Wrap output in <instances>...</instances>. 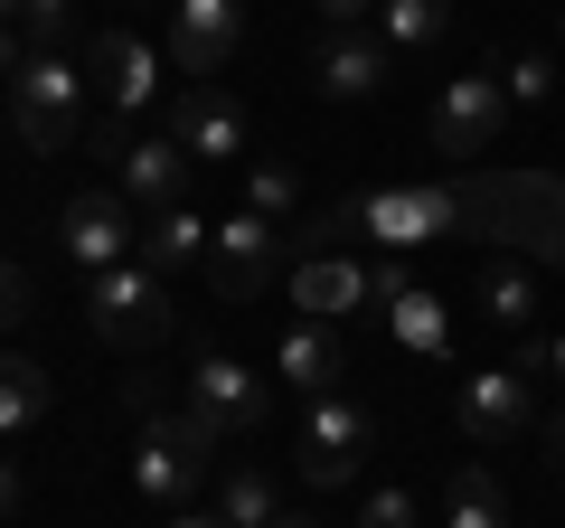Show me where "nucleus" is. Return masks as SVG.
<instances>
[{
  "mask_svg": "<svg viewBox=\"0 0 565 528\" xmlns=\"http://www.w3.org/2000/svg\"><path fill=\"white\" fill-rule=\"evenodd\" d=\"M161 528H226V519H217V509H170Z\"/></svg>",
  "mask_w": 565,
  "mask_h": 528,
  "instance_id": "nucleus-34",
  "label": "nucleus"
},
{
  "mask_svg": "<svg viewBox=\"0 0 565 528\" xmlns=\"http://www.w3.org/2000/svg\"><path fill=\"white\" fill-rule=\"evenodd\" d=\"M170 142H180L199 170L245 161V104L226 95V85H189V95L170 104Z\"/></svg>",
  "mask_w": 565,
  "mask_h": 528,
  "instance_id": "nucleus-13",
  "label": "nucleus"
},
{
  "mask_svg": "<svg viewBox=\"0 0 565 528\" xmlns=\"http://www.w3.org/2000/svg\"><path fill=\"white\" fill-rule=\"evenodd\" d=\"M434 226H462V189H377V199H359V236L377 245H415Z\"/></svg>",
  "mask_w": 565,
  "mask_h": 528,
  "instance_id": "nucleus-15",
  "label": "nucleus"
},
{
  "mask_svg": "<svg viewBox=\"0 0 565 528\" xmlns=\"http://www.w3.org/2000/svg\"><path fill=\"white\" fill-rule=\"evenodd\" d=\"M274 528H321V519H302V509H282V519H274Z\"/></svg>",
  "mask_w": 565,
  "mask_h": 528,
  "instance_id": "nucleus-36",
  "label": "nucleus"
},
{
  "mask_svg": "<svg viewBox=\"0 0 565 528\" xmlns=\"http://www.w3.org/2000/svg\"><path fill=\"white\" fill-rule=\"evenodd\" d=\"M207 245H217V226H207L189 199L141 218V264H161V274H207Z\"/></svg>",
  "mask_w": 565,
  "mask_h": 528,
  "instance_id": "nucleus-17",
  "label": "nucleus"
},
{
  "mask_svg": "<svg viewBox=\"0 0 565 528\" xmlns=\"http://www.w3.org/2000/svg\"><path fill=\"white\" fill-rule=\"evenodd\" d=\"M444 528H509V490L490 463H462L444 482Z\"/></svg>",
  "mask_w": 565,
  "mask_h": 528,
  "instance_id": "nucleus-19",
  "label": "nucleus"
},
{
  "mask_svg": "<svg viewBox=\"0 0 565 528\" xmlns=\"http://www.w3.org/2000/svg\"><path fill=\"white\" fill-rule=\"evenodd\" d=\"M29 311H39V284H29L20 264L0 255V330H20V321H29Z\"/></svg>",
  "mask_w": 565,
  "mask_h": 528,
  "instance_id": "nucleus-28",
  "label": "nucleus"
},
{
  "mask_svg": "<svg viewBox=\"0 0 565 528\" xmlns=\"http://www.w3.org/2000/svg\"><path fill=\"white\" fill-rule=\"evenodd\" d=\"M519 368H527V378H556V387H565V330L527 340V349H519Z\"/></svg>",
  "mask_w": 565,
  "mask_h": 528,
  "instance_id": "nucleus-30",
  "label": "nucleus"
},
{
  "mask_svg": "<svg viewBox=\"0 0 565 528\" xmlns=\"http://www.w3.org/2000/svg\"><path fill=\"white\" fill-rule=\"evenodd\" d=\"M10 123H20L29 151H66L85 133V76L66 66V47H39V57L10 76Z\"/></svg>",
  "mask_w": 565,
  "mask_h": 528,
  "instance_id": "nucleus-5",
  "label": "nucleus"
},
{
  "mask_svg": "<svg viewBox=\"0 0 565 528\" xmlns=\"http://www.w3.org/2000/svg\"><path fill=\"white\" fill-rule=\"evenodd\" d=\"M452 0H377V39L386 47H444Z\"/></svg>",
  "mask_w": 565,
  "mask_h": 528,
  "instance_id": "nucleus-22",
  "label": "nucleus"
},
{
  "mask_svg": "<svg viewBox=\"0 0 565 528\" xmlns=\"http://www.w3.org/2000/svg\"><path fill=\"white\" fill-rule=\"evenodd\" d=\"M282 378L302 387V397H330V387L349 378V368H340V340H330V321H292V340H282Z\"/></svg>",
  "mask_w": 565,
  "mask_h": 528,
  "instance_id": "nucleus-20",
  "label": "nucleus"
},
{
  "mask_svg": "<svg viewBox=\"0 0 565 528\" xmlns=\"http://www.w3.org/2000/svg\"><path fill=\"white\" fill-rule=\"evenodd\" d=\"M0 29H20V0H0Z\"/></svg>",
  "mask_w": 565,
  "mask_h": 528,
  "instance_id": "nucleus-37",
  "label": "nucleus"
},
{
  "mask_svg": "<svg viewBox=\"0 0 565 528\" xmlns=\"http://www.w3.org/2000/svg\"><path fill=\"white\" fill-rule=\"evenodd\" d=\"M189 406H199L217 434H255L264 415H274V387H264L245 359H199L189 368Z\"/></svg>",
  "mask_w": 565,
  "mask_h": 528,
  "instance_id": "nucleus-14",
  "label": "nucleus"
},
{
  "mask_svg": "<svg viewBox=\"0 0 565 528\" xmlns=\"http://www.w3.org/2000/svg\"><path fill=\"white\" fill-rule=\"evenodd\" d=\"M217 444H226V434L207 425L199 406H170V415L151 406V415H141V444H132V490L161 509V519H170V509H189V500H199V482L217 472Z\"/></svg>",
  "mask_w": 565,
  "mask_h": 528,
  "instance_id": "nucleus-2",
  "label": "nucleus"
},
{
  "mask_svg": "<svg viewBox=\"0 0 565 528\" xmlns=\"http://www.w3.org/2000/svg\"><path fill=\"white\" fill-rule=\"evenodd\" d=\"M471 303H481V321H500V330H527V321H537V284H527L519 264H490L481 284H471Z\"/></svg>",
  "mask_w": 565,
  "mask_h": 528,
  "instance_id": "nucleus-23",
  "label": "nucleus"
},
{
  "mask_svg": "<svg viewBox=\"0 0 565 528\" xmlns=\"http://www.w3.org/2000/svg\"><path fill=\"white\" fill-rule=\"evenodd\" d=\"M236 47H245V0H170V57L199 85H217Z\"/></svg>",
  "mask_w": 565,
  "mask_h": 528,
  "instance_id": "nucleus-12",
  "label": "nucleus"
},
{
  "mask_svg": "<svg viewBox=\"0 0 565 528\" xmlns=\"http://www.w3.org/2000/svg\"><path fill=\"white\" fill-rule=\"evenodd\" d=\"M20 39L29 47H66L76 39V0H20Z\"/></svg>",
  "mask_w": 565,
  "mask_h": 528,
  "instance_id": "nucleus-27",
  "label": "nucleus"
},
{
  "mask_svg": "<svg viewBox=\"0 0 565 528\" xmlns=\"http://www.w3.org/2000/svg\"><path fill=\"white\" fill-rule=\"evenodd\" d=\"M471 444H527L537 434V397H527V368H471L462 397H452Z\"/></svg>",
  "mask_w": 565,
  "mask_h": 528,
  "instance_id": "nucleus-10",
  "label": "nucleus"
},
{
  "mask_svg": "<svg viewBox=\"0 0 565 528\" xmlns=\"http://www.w3.org/2000/svg\"><path fill=\"white\" fill-rule=\"evenodd\" d=\"M359 528H424V509L405 500V490H367V500H359Z\"/></svg>",
  "mask_w": 565,
  "mask_h": 528,
  "instance_id": "nucleus-29",
  "label": "nucleus"
},
{
  "mask_svg": "<svg viewBox=\"0 0 565 528\" xmlns=\"http://www.w3.org/2000/svg\"><path fill=\"white\" fill-rule=\"evenodd\" d=\"M151 95H161V57H151L132 29H104V39H95V142L122 151V142H132L122 123H132Z\"/></svg>",
  "mask_w": 565,
  "mask_h": 528,
  "instance_id": "nucleus-8",
  "label": "nucleus"
},
{
  "mask_svg": "<svg viewBox=\"0 0 565 528\" xmlns=\"http://www.w3.org/2000/svg\"><path fill=\"white\" fill-rule=\"evenodd\" d=\"M29 57H39V47H29V39H20V29H0V76H20V66H29Z\"/></svg>",
  "mask_w": 565,
  "mask_h": 528,
  "instance_id": "nucleus-32",
  "label": "nucleus"
},
{
  "mask_svg": "<svg viewBox=\"0 0 565 528\" xmlns=\"http://www.w3.org/2000/svg\"><path fill=\"white\" fill-rule=\"evenodd\" d=\"M386 76H396V47H386L377 29H321V39H311V85H321L330 104H367Z\"/></svg>",
  "mask_w": 565,
  "mask_h": 528,
  "instance_id": "nucleus-11",
  "label": "nucleus"
},
{
  "mask_svg": "<svg viewBox=\"0 0 565 528\" xmlns=\"http://www.w3.org/2000/svg\"><path fill=\"white\" fill-rule=\"evenodd\" d=\"M500 133H509V85H500V66L444 76V95H434V114H424V142L444 151V161H481V151H500Z\"/></svg>",
  "mask_w": 565,
  "mask_h": 528,
  "instance_id": "nucleus-7",
  "label": "nucleus"
},
{
  "mask_svg": "<svg viewBox=\"0 0 565 528\" xmlns=\"http://www.w3.org/2000/svg\"><path fill=\"white\" fill-rule=\"evenodd\" d=\"M462 226L565 274V189L546 170H471L462 180Z\"/></svg>",
  "mask_w": 565,
  "mask_h": 528,
  "instance_id": "nucleus-1",
  "label": "nucleus"
},
{
  "mask_svg": "<svg viewBox=\"0 0 565 528\" xmlns=\"http://www.w3.org/2000/svg\"><path fill=\"white\" fill-rule=\"evenodd\" d=\"M245 208H255V218H274V226H292V208H302V180H292L282 161H255V170H245Z\"/></svg>",
  "mask_w": 565,
  "mask_h": 528,
  "instance_id": "nucleus-25",
  "label": "nucleus"
},
{
  "mask_svg": "<svg viewBox=\"0 0 565 528\" xmlns=\"http://www.w3.org/2000/svg\"><path fill=\"white\" fill-rule=\"evenodd\" d=\"M546 463L565 472V406H556V425H546Z\"/></svg>",
  "mask_w": 565,
  "mask_h": 528,
  "instance_id": "nucleus-35",
  "label": "nucleus"
},
{
  "mask_svg": "<svg viewBox=\"0 0 565 528\" xmlns=\"http://www.w3.org/2000/svg\"><path fill=\"white\" fill-rule=\"evenodd\" d=\"M217 519L226 528H274L282 519V490L264 482V472H226V482H217Z\"/></svg>",
  "mask_w": 565,
  "mask_h": 528,
  "instance_id": "nucleus-24",
  "label": "nucleus"
},
{
  "mask_svg": "<svg viewBox=\"0 0 565 528\" xmlns=\"http://www.w3.org/2000/svg\"><path fill=\"white\" fill-rule=\"evenodd\" d=\"M85 321H95V340L114 349H151L180 330V311H170V274L161 264H114V274H85Z\"/></svg>",
  "mask_w": 565,
  "mask_h": 528,
  "instance_id": "nucleus-3",
  "label": "nucleus"
},
{
  "mask_svg": "<svg viewBox=\"0 0 565 528\" xmlns=\"http://www.w3.org/2000/svg\"><path fill=\"white\" fill-rule=\"evenodd\" d=\"M57 245H66V264H76V274H114V264L141 255V218H132V199H122V189H85V199H66Z\"/></svg>",
  "mask_w": 565,
  "mask_h": 528,
  "instance_id": "nucleus-9",
  "label": "nucleus"
},
{
  "mask_svg": "<svg viewBox=\"0 0 565 528\" xmlns=\"http://www.w3.org/2000/svg\"><path fill=\"white\" fill-rule=\"evenodd\" d=\"M367 453H377V415H367L349 387H330V397L302 406V482L311 490H349L367 472Z\"/></svg>",
  "mask_w": 565,
  "mask_h": 528,
  "instance_id": "nucleus-6",
  "label": "nucleus"
},
{
  "mask_svg": "<svg viewBox=\"0 0 565 528\" xmlns=\"http://www.w3.org/2000/svg\"><path fill=\"white\" fill-rule=\"evenodd\" d=\"M20 500H29V482H20V463H0V519H20Z\"/></svg>",
  "mask_w": 565,
  "mask_h": 528,
  "instance_id": "nucleus-33",
  "label": "nucleus"
},
{
  "mask_svg": "<svg viewBox=\"0 0 565 528\" xmlns=\"http://www.w3.org/2000/svg\"><path fill=\"white\" fill-rule=\"evenodd\" d=\"M321 29H377V0H311Z\"/></svg>",
  "mask_w": 565,
  "mask_h": 528,
  "instance_id": "nucleus-31",
  "label": "nucleus"
},
{
  "mask_svg": "<svg viewBox=\"0 0 565 528\" xmlns=\"http://www.w3.org/2000/svg\"><path fill=\"white\" fill-rule=\"evenodd\" d=\"M292 303H302V321H340V311L367 303V274L340 255H302L292 264Z\"/></svg>",
  "mask_w": 565,
  "mask_h": 528,
  "instance_id": "nucleus-18",
  "label": "nucleus"
},
{
  "mask_svg": "<svg viewBox=\"0 0 565 528\" xmlns=\"http://www.w3.org/2000/svg\"><path fill=\"white\" fill-rule=\"evenodd\" d=\"M282 264H292V226L236 208V218H217V245H207V293L217 303H264L282 284Z\"/></svg>",
  "mask_w": 565,
  "mask_h": 528,
  "instance_id": "nucleus-4",
  "label": "nucleus"
},
{
  "mask_svg": "<svg viewBox=\"0 0 565 528\" xmlns=\"http://www.w3.org/2000/svg\"><path fill=\"white\" fill-rule=\"evenodd\" d=\"M500 85H509V104H546V95H556V57L519 47V57H500Z\"/></svg>",
  "mask_w": 565,
  "mask_h": 528,
  "instance_id": "nucleus-26",
  "label": "nucleus"
},
{
  "mask_svg": "<svg viewBox=\"0 0 565 528\" xmlns=\"http://www.w3.org/2000/svg\"><path fill=\"white\" fill-rule=\"evenodd\" d=\"M114 161H122V199H132L141 218H151V208H180V199H189V170H199L170 133H141V142L114 151Z\"/></svg>",
  "mask_w": 565,
  "mask_h": 528,
  "instance_id": "nucleus-16",
  "label": "nucleus"
},
{
  "mask_svg": "<svg viewBox=\"0 0 565 528\" xmlns=\"http://www.w3.org/2000/svg\"><path fill=\"white\" fill-rule=\"evenodd\" d=\"M39 415H47V368L39 359H0V444L29 434Z\"/></svg>",
  "mask_w": 565,
  "mask_h": 528,
  "instance_id": "nucleus-21",
  "label": "nucleus"
}]
</instances>
